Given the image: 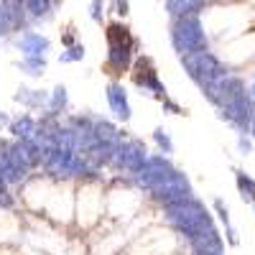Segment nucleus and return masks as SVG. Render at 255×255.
Listing matches in <instances>:
<instances>
[{
	"mask_svg": "<svg viewBox=\"0 0 255 255\" xmlns=\"http://www.w3.org/2000/svg\"><path fill=\"white\" fill-rule=\"evenodd\" d=\"M174 171H176V168L171 166V161H168L166 156H148L145 163L135 171V181H138L143 189H153V186H158L161 181H166Z\"/></svg>",
	"mask_w": 255,
	"mask_h": 255,
	"instance_id": "39448f33",
	"label": "nucleus"
},
{
	"mask_svg": "<svg viewBox=\"0 0 255 255\" xmlns=\"http://www.w3.org/2000/svg\"><path fill=\"white\" fill-rule=\"evenodd\" d=\"M171 41H174V49L181 56L191 54V51H202L207 46V36H204V28H202V20L197 15H179V18H174Z\"/></svg>",
	"mask_w": 255,
	"mask_h": 255,
	"instance_id": "f03ea898",
	"label": "nucleus"
},
{
	"mask_svg": "<svg viewBox=\"0 0 255 255\" xmlns=\"http://www.w3.org/2000/svg\"><path fill=\"white\" fill-rule=\"evenodd\" d=\"M18 49L23 51V56H46V51L51 49V41L36 31H26L18 38Z\"/></svg>",
	"mask_w": 255,
	"mask_h": 255,
	"instance_id": "6e6552de",
	"label": "nucleus"
},
{
	"mask_svg": "<svg viewBox=\"0 0 255 255\" xmlns=\"http://www.w3.org/2000/svg\"><path fill=\"white\" fill-rule=\"evenodd\" d=\"M23 5L31 18H51V0H23Z\"/></svg>",
	"mask_w": 255,
	"mask_h": 255,
	"instance_id": "dca6fc26",
	"label": "nucleus"
},
{
	"mask_svg": "<svg viewBox=\"0 0 255 255\" xmlns=\"http://www.w3.org/2000/svg\"><path fill=\"white\" fill-rule=\"evenodd\" d=\"M3 125H8V115H5V113H0V128H3Z\"/></svg>",
	"mask_w": 255,
	"mask_h": 255,
	"instance_id": "b1692460",
	"label": "nucleus"
},
{
	"mask_svg": "<svg viewBox=\"0 0 255 255\" xmlns=\"http://www.w3.org/2000/svg\"><path fill=\"white\" fill-rule=\"evenodd\" d=\"M20 69L38 77L41 72L46 69V56H23V61H20Z\"/></svg>",
	"mask_w": 255,
	"mask_h": 255,
	"instance_id": "f3484780",
	"label": "nucleus"
},
{
	"mask_svg": "<svg viewBox=\"0 0 255 255\" xmlns=\"http://www.w3.org/2000/svg\"><path fill=\"white\" fill-rule=\"evenodd\" d=\"M3 184H5V181H3V179H0V194H3Z\"/></svg>",
	"mask_w": 255,
	"mask_h": 255,
	"instance_id": "393cba45",
	"label": "nucleus"
},
{
	"mask_svg": "<svg viewBox=\"0 0 255 255\" xmlns=\"http://www.w3.org/2000/svg\"><path fill=\"white\" fill-rule=\"evenodd\" d=\"M15 28V18L10 15V10H8V5L0 0V36H5V33H10Z\"/></svg>",
	"mask_w": 255,
	"mask_h": 255,
	"instance_id": "a211bd4d",
	"label": "nucleus"
},
{
	"mask_svg": "<svg viewBox=\"0 0 255 255\" xmlns=\"http://www.w3.org/2000/svg\"><path fill=\"white\" fill-rule=\"evenodd\" d=\"M90 15L95 23H102V0H92V5H90Z\"/></svg>",
	"mask_w": 255,
	"mask_h": 255,
	"instance_id": "4be33fe9",
	"label": "nucleus"
},
{
	"mask_svg": "<svg viewBox=\"0 0 255 255\" xmlns=\"http://www.w3.org/2000/svg\"><path fill=\"white\" fill-rule=\"evenodd\" d=\"M15 102H23L26 108H41L44 102H49V95H41V90H18Z\"/></svg>",
	"mask_w": 255,
	"mask_h": 255,
	"instance_id": "2eb2a0df",
	"label": "nucleus"
},
{
	"mask_svg": "<svg viewBox=\"0 0 255 255\" xmlns=\"http://www.w3.org/2000/svg\"><path fill=\"white\" fill-rule=\"evenodd\" d=\"M153 140L158 143V148H161L163 153H171L174 151V143H171V138H168V133L163 130V128H156V130H153Z\"/></svg>",
	"mask_w": 255,
	"mask_h": 255,
	"instance_id": "aec40b11",
	"label": "nucleus"
},
{
	"mask_svg": "<svg viewBox=\"0 0 255 255\" xmlns=\"http://www.w3.org/2000/svg\"><path fill=\"white\" fill-rule=\"evenodd\" d=\"M115 13L118 15H128V0H115Z\"/></svg>",
	"mask_w": 255,
	"mask_h": 255,
	"instance_id": "5701e85b",
	"label": "nucleus"
},
{
	"mask_svg": "<svg viewBox=\"0 0 255 255\" xmlns=\"http://www.w3.org/2000/svg\"><path fill=\"white\" fill-rule=\"evenodd\" d=\"M151 191H153L156 202H161L163 207H171V204H179V202L191 199V186H189L186 176L179 174V171H174L166 181H161V184L153 186Z\"/></svg>",
	"mask_w": 255,
	"mask_h": 255,
	"instance_id": "20e7f679",
	"label": "nucleus"
},
{
	"mask_svg": "<svg viewBox=\"0 0 255 255\" xmlns=\"http://www.w3.org/2000/svg\"><path fill=\"white\" fill-rule=\"evenodd\" d=\"M166 222L171 227H176L179 232H184L189 240H194V238L204 235L207 230H212L207 209L194 199H186V202L166 207Z\"/></svg>",
	"mask_w": 255,
	"mask_h": 255,
	"instance_id": "f257e3e1",
	"label": "nucleus"
},
{
	"mask_svg": "<svg viewBox=\"0 0 255 255\" xmlns=\"http://www.w3.org/2000/svg\"><path fill=\"white\" fill-rule=\"evenodd\" d=\"M51 110L54 113H59V110H64L67 108V87H64V84H59V87L54 90V95H51Z\"/></svg>",
	"mask_w": 255,
	"mask_h": 255,
	"instance_id": "6ab92c4d",
	"label": "nucleus"
},
{
	"mask_svg": "<svg viewBox=\"0 0 255 255\" xmlns=\"http://www.w3.org/2000/svg\"><path fill=\"white\" fill-rule=\"evenodd\" d=\"M92 133H95V138L97 140H108V143H118V128L113 125V123H108V120H97V123H92Z\"/></svg>",
	"mask_w": 255,
	"mask_h": 255,
	"instance_id": "4468645a",
	"label": "nucleus"
},
{
	"mask_svg": "<svg viewBox=\"0 0 255 255\" xmlns=\"http://www.w3.org/2000/svg\"><path fill=\"white\" fill-rule=\"evenodd\" d=\"M108 102H110V110L115 113L118 120L128 123L130 120V102H128V92L123 84H110L108 87Z\"/></svg>",
	"mask_w": 255,
	"mask_h": 255,
	"instance_id": "1a4fd4ad",
	"label": "nucleus"
},
{
	"mask_svg": "<svg viewBox=\"0 0 255 255\" xmlns=\"http://www.w3.org/2000/svg\"><path fill=\"white\" fill-rule=\"evenodd\" d=\"M135 82H138V87L148 90V92H153L156 97H166V90H163V84L158 82V74L153 69V64L148 61V59H140L138 61V72H135Z\"/></svg>",
	"mask_w": 255,
	"mask_h": 255,
	"instance_id": "0eeeda50",
	"label": "nucleus"
},
{
	"mask_svg": "<svg viewBox=\"0 0 255 255\" xmlns=\"http://www.w3.org/2000/svg\"><path fill=\"white\" fill-rule=\"evenodd\" d=\"M115 148H118V143L97 140V143H95V145H90L84 153H87V158H90V163H92V166H105V163H110V161H113Z\"/></svg>",
	"mask_w": 255,
	"mask_h": 255,
	"instance_id": "9d476101",
	"label": "nucleus"
},
{
	"mask_svg": "<svg viewBox=\"0 0 255 255\" xmlns=\"http://www.w3.org/2000/svg\"><path fill=\"white\" fill-rule=\"evenodd\" d=\"M130 51H133V44H110V67L115 69H125L130 64Z\"/></svg>",
	"mask_w": 255,
	"mask_h": 255,
	"instance_id": "f8f14e48",
	"label": "nucleus"
},
{
	"mask_svg": "<svg viewBox=\"0 0 255 255\" xmlns=\"http://www.w3.org/2000/svg\"><path fill=\"white\" fill-rule=\"evenodd\" d=\"M79 59H84V46H82V44L72 46L69 51H64V54L59 56V61H61V64H69V61H79Z\"/></svg>",
	"mask_w": 255,
	"mask_h": 255,
	"instance_id": "412c9836",
	"label": "nucleus"
},
{
	"mask_svg": "<svg viewBox=\"0 0 255 255\" xmlns=\"http://www.w3.org/2000/svg\"><path fill=\"white\" fill-rule=\"evenodd\" d=\"M204 5H207V0H166V10H168V15H174V18H179V15H194Z\"/></svg>",
	"mask_w": 255,
	"mask_h": 255,
	"instance_id": "9b49d317",
	"label": "nucleus"
},
{
	"mask_svg": "<svg viewBox=\"0 0 255 255\" xmlns=\"http://www.w3.org/2000/svg\"><path fill=\"white\" fill-rule=\"evenodd\" d=\"M36 130H38V125L31 115H23V118H18L13 125H10V133L18 138V140H23V138H36Z\"/></svg>",
	"mask_w": 255,
	"mask_h": 255,
	"instance_id": "ddd939ff",
	"label": "nucleus"
},
{
	"mask_svg": "<svg viewBox=\"0 0 255 255\" xmlns=\"http://www.w3.org/2000/svg\"><path fill=\"white\" fill-rule=\"evenodd\" d=\"M184 59V67H186V72H189V77L194 79V82H199L202 87H207V84H212V82H217L220 77H222V67H220V61L212 56L209 51H191V54H184L181 56Z\"/></svg>",
	"mask_w": 255,
	"mask_h": 255,
	"instance_id": "7ed1b4c3",
	"label": "nucleus"
},
{
	"mask_svg": "<svg viewBox=\"0 0 255 255\" xmlns=\"http://www.w3.org/2000/svg\"><path fill=\"white\" fill-rule=\"evenodd\" d=\"M148 158V151L140 140H128V143H118L115 148V156H113V163L118 168H125V171H138V168L145 163Z\"/></svg>",
	"mask_w": 255,
	"mask_h": 255,
	"instance_id": "423d86ee",
	"label": "nucleus"
}]
</instances>
